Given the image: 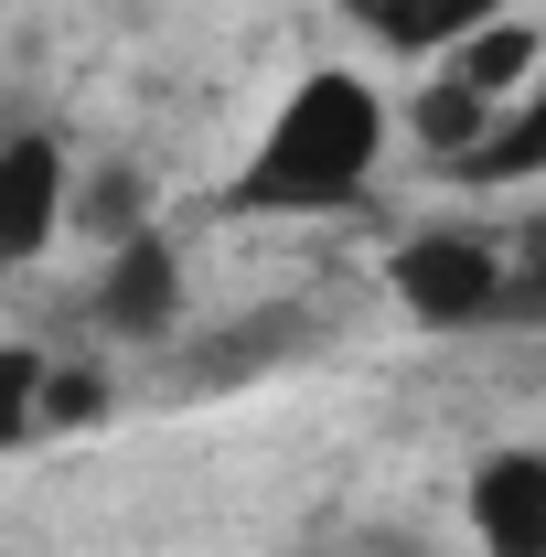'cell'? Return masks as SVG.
Masks as SVG:
<instances>
[{"label":"cell","instance_id":"cell-12","mask_svg":"<svg viewBox=\"0 0 546 557\" xmlns=\"http://www.w3.org/2000/svg\"><path fill=\"white\" fill-rule=\"evenodd\" d=\"M33 397H44V354H11V344H0V450L33 440Z\"/></svg>","mask_w":546,"mask_h":557},{"label":"cell","instance_id":"cell-14","mask_svg":"<svg viewBox=\"0 0 546 557\" xmlns=\"http://www.w3.org/2000/svg\"><path fill=\"white\" fill-rule=\"evenodd\" d=\"M353 557H418V547H353Z\"/></svg>","mask_w":546,"mask_h":557},{"label":"cell","instance_id":"cell-7","mask_svg":"<svg viewBox=\"0 0 546 557\" xmlns=\"http://www.w3.org/2000/svg\"><path fill=\"white\" fill-rule=\"evenodd\" d=\"M536 54H546V33L504 11V22H482V33H461V44H450V86H472L482 108H514V97L536 86Z\"/></svg>","mask_w":546,"mask_h":557},{"label":"cell","instance_id":"cell-9","mask_svg":"<svg viewBox=\"0 0 546 557\" xmlns=\"http://www.w3.org/2000/svg\"><path fill=\"white\" fill-rule=\"evenodd\" d=\"M450 161H461V183H536V172H546V108L514 97L504 129H482L472 150H450Z\"/></svg>","mask_w":546,"mask_h":557},{"label":"cell","instance_id":"cell-6","mask_svg":"<svg viewBox=\"0 0 546 557\" xmlns=\"http://www.w3.org/2000/svg\"><path fill=\"white\" fill-rule=\"evenodd\" d=\"M386 54H450L461 33H482V22H504L514 0H343Z\"/></svg>","mask_w":546,"mask_h":557},{"label":"cell","instance_id":"cell-2","mask_svg":"<svg viewBox=\"0 0 546 557\" xmlns=\"http://www.w3.org/2000/svg\"><path fill=\"white\" fill-rule=\"evenodd\" d=\"M386 289H397V311L429 322V333L514 322V269H504V247L472 236V225H418L408 247L386 258Z\"/></svg>","mask_w":546,"mask_h":557},{"label":"cell","instance_id":"cell-5","mask_svg":"<svg viewBox=\"0 0 546 557\" xmlns=\"http://www.w3.org/2000/svg\"><path fill=\"white\" fill-rule=\"evenodd\" d=\"M461 504H472L482 557H546V450H493Z\"/></svg>","mask_w":546,"mask_h":557},{"label":"cell","instance_id":"cell-13","mask_svg":"<svg viewBox=\"0 0 546 557\" xmlns=\"http://www.w3.org/2000/svg\"><path fill=\"white\" fill-rule=\"evenodd\" d=\"M108 408V386L97 375H75V364H44V397H33V429H75V418Z\"/></svg>","mask_w":546,"mask_h":557},{"label":"cell","instance_id":"cell-15","mask_svg":"<svg viewBox=\"0 0 546 557\" xmlns=\"http://www.w3.org/2000/svg\"><path fill=\"white\" fill-rule=\"evenodd\" d=\"M0 269H11V258H0Z\"/></svg>","mask_w":546,"mask_h":557},{"label":"cell","instance_id":"cell-8","mask_svg":"<svg viewBox=\"0 0 546 557\" xmlns=\"http://www.w3.org/2000/svg\"><path fill=\"white\" fill-rule=\"evenodd\" d=\"M300 311H258V322H236V333H204V354H194V375L204 386H247V375H269V364H289L300 354Z\"/></svg>","mask_w":546,"mask_h":557},{"label":"cell","instance_id":"cell-3","mask_svg":"<svg viewBox=\"0 0 546 557\" xmlns=\"http://www.w3.org/2000/svg\"><path fill=\"white\" fill-rule=\"evenodd\" d=\"M183 322V258H172V236H119L108 247V269H97V333L108 344H161Z\"/></svg>","mask_w":546,"mask_h":557},{"label":"cell","instance_id":"cell-4","mask_svg":"<svg viewBox=\"0 0 546 557\" xmlns=\"http://www.w3.org/2000/svg\"><path fill=\"white\" fill-rule=\"evenodd\" d=\"M65 194H75V172H65V150L44 129L0 139V258L54 247V236H65Z\"/></svg>","mask_w":546,"mask_h":557},{"label":"cell","instance_id":"cell-10","mask_svg":"<svg viewBox=\"0 0 546 557\" xmlns=\"http://www.w3.org/2000/svg\"><path fill=\"white\" fill-rule=\"evenodd\" d=\"M65 225H86L97 247H119V236H139V225H150V183H139L129 161H108L86 194H65Z\"/></svg>","mask_w":546,"mask_h":557},{"label":"cell","instance_id":"cell-11","mask_svg":"<svg viewBox=\"0 0 546 557\" xmlns=\"http://www.w3.org/2000/svg\"><path fill=\"white\" fill-rule=\"evenodd\" d=\"M482 129H493V108H482L472 86H450V75H439V86H429V97H418V139H429V150H439V161H450V150H472Z\"/></svg>","mask_w":546,"mask_h":557},{"label":"cell","instance_id":"cell-1","mask_svg":"<svg viewBox=\"0 0 546 557\" xmlns=\"http://www.w3.org/2000/svg\"><path fill=\"white\" fill-rule=\"evenodd\" d=\"M386 161V97L353 65H322L289 86V108L269 119V139L236 172V214H333L364 194V172Z\"/></svg>","mask_w":546,"mask_h":557}]
</instances>
